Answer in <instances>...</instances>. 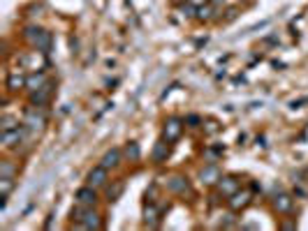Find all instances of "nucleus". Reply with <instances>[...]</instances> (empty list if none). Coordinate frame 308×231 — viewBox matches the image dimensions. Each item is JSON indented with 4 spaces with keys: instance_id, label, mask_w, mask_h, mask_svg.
Returning <instances> with one entry per match:
<instances>
[{
    "instance_id": "nucleus-14",
    "label": "nucleus",
    "mask_w": 308,
    "mask_h": 231,
    "mask_svg": "<svg viewBox=\"0 0 308 231\" xmlns=\"http://www.w3.org/2000/svg\"><path fill=\"white\" fill-rule=\"evenodd\" d=\"M169 155H172V143L167 139H160L153 146V153H151V160L156 162V164H165L167 160H169Z\"/></svg>"
},
{
    "instance_id": "nucleus-27",
    "label": "nucleus",
    "mask_w": 308,
    "mask_h": 231,
    "mask_svg": "<svg viewBox=\"0 0 308 231\" xmlns=\"http://www.w3.org/2000/svg\"><path fill=\"white\" fill-rule=\"evenodd\" d=\"M220 226H222V229H234V226H239V222H237V217H234V211H232V213H227V215L222 217V222H220Z\"/></svg>"
},
{
    "instance_id": "nucleus-28",
    "label": "nucleus",
    "mask_w": 308,
    "mask_h": 231,
    "mask_svg": "<svg viewBox=\"0 0 308 231\" xmlns=\"http://www.w3.org/2000/svg\"><path fill=\"white\" fill-rule=\"evenodd\" d=\"M183 121H186V125H188V127H199V125H204V121H202V118H199L197 113H190V115H186Z\"/></svg>"
},
{
    "instance_id": "nucleus-24",
    "label": "nucleus",
    "mask_w": 308,
    "mask_h": 231,
    "mask_svg": "<svg viewBox=\"0 0 308 231\" xmlns=\"http://www.w3.org/2000/svg\"><path fill=\"white\" fill-rule=\"evenodd\" d=\"M16 174H19V166H16L14 160H0V176L16 178Z\"/></svg>"
},
{
    "instance_id": "nucleus-26",
    "label": "nucleus",
    "mask_w": 308,
    "mask_h": 231,
    "mask_svg": "<svg viewBox=\"0 0 308 231\" xmlns=\"http://www.w3.org/2000/svg\"><path fill=\"white\" fill-rule=\"evenodd\" d=\"M14 190V178L12 176H0V194H7Z\"/></svg>"
},
{
    "instance_id": "nucleus-7",
    "label": "nucleus",
    "mask_w": 308,
    "mask_h": 231,
    "mask_svg": "<svg viewBox=\"0 0 308 231\" xmlns=\"http://www.w3.org/2000/svg\"><path fill=\"white\" fill-rule=\"evenodd\" d=\"M107 183H109V169H105L102 164L93 166V169L86 174V185L95 187V190H105Z\"/></svg>"
},
{
    "instance_id": "nucleus-25",
    "label": "nucleus",
    "mask_w": 308,
    "mask_h": 231,
    "mask_svg": "<svg viewBox=\"0 0 308 231\" xmlns=\"http://www.w3.org/2000/svg\"><path fill=\"white\" fill-rule=\"evenodd\" d=\"M21 123L16 115H10V113H3V118H0V132H7V130H16Z\"/></svg>"
},
{
    "instance_id": "nucleus-34",
    "label": "nucleus",
    "mask_w": 308,
    "mask_h": 231,
    "mask_svg": "<svg viewBox=\"0 0 308 231\" xmlns=\"http://www.w3.org/2000/svg\"><path fill=\"white\" fill-rule=\"evenodd\" d=\"M51 224H54V215H49V217H46V222H44V229H51Z\"/></svg>"
},
{
    "instance_id": "nucleus-18",
    "label": "nucleus",
    "mask_w": 308,
    "mask_h": 231,
    "mask_svg": "<svg viewBox=\"0 0 308 231\" xmlns=\"http://www.w3.org/2000/svg\"><path fill=\"white\" fill-rule=\"evenodd\" d=\"M102 226H105V222H102V215L95 211V208H91L88 217L79 224V229H95V231H97V229H102Z\"/></svg>"
},
{
    "instance_id": "nucleus-9",
    "label": "nucleus",
    "mask_w": 308,
    "mask_h": 231,
    "mask_svg": "<svg viewBox=\"0 0 308 231\" xmlns=\"http://www.w3.org/2000/svg\"><path fill=\"white\" fill-rule=\"evenodd\" d=\"M25 85H28V74H25V72L14 70V72H10V74H7V79H5V88H7L10 93H19V91H23Z\"/></svg>"
},
{
    "instance_id": "nucleus-5",
    "label": "nucleus",
    "mask_w": 308,
    "mask_h": 231,
    "mask_svg": "<svg viewBox=\"0 0 308 231\" xmlns=\"http://www.w3.org/2000/svg\"><path fill=\"white\" fill-rule=\"evenodd\" d=\"M167 190L172 192V194H178V196H190L192 194V185L186 176L181 174H174V176L167 178Z\"/></svg>"
},
{
    "instance_id": "nucleus-20",
    "label": "nucleus",
    "mask_w": 308,
    "mask_h": 231,
    "mask_svg": "<svg viewBox=\"0 0 308 231\" xmlns=\"http://www.w3.org/2000/svg\"><path fill=\"white\" fill-rule=\"evenodd\" d=\"M51 46H54V35H51L49 31H44V33L40 35V40L33 44V49H37V51H42V53L49 55V53H51Z\"/></svg>"
},
{
    "instance_id": "nucleus-8",
    "label": "nucleus",
    "mask_w": 308,
    "mask_h": 231,
    "mask_svg": "<svg viewBox=\"0 0 308 231\" xmlns=\"http://www.w3.org/2000/svg\"><path fill=\"white\" fill-rule=\"evenodd\" d=\"M54 85H56V81H46L42 88H37V91H33L31 93V104H35V106H46L49 104V100H51V95H54Z\"/></svg>"
},
{
    "instance_id": "nucleus-21",
    "label": "nucleus",
    "mask_w": 308,
    "mask_h": 231,
    "mask_svg": "<svg viewBox=\"0 0 308 231\" xmlns=\"http://www.w3.org/2000/svg\"><path fill=\"white\" fill-rule=\"evenodd\" d=\"M123 155H125V160H130V162H139L142 160V146H139L137 141H127L125 148H123Z\"/></svg>"
},
{
    "instance_id": "nucleus-32",
    "label": "nucleus",
    "mask_w": 308,
    "mask_h": 231,
    "mask_svg": "<svg viewBox=\"0 0 308 231\" xmlns=\"http://www.w3.org/2000/svg\"><path fill=\"white\" fill-rule=\"evenodd\" d=\"M280 229L292 231V229H297V222H283V224H280Z\"/></svg>"
},
{
    "instance_id": "nucleus-16",
    "label": "nucleus",
    "mask_w": 308,
    "mask_h": 231,
    "mask_svg": "<svg viewBox=\"0 0 308 231\" xmlns=\"http://www.w3.org/2000/svg\"><path fill=\"white\" fill-rule=\"evenodd\" d=\"M273 208H276L278 213H283V215L292 213V208H294L292 194H288V192H278V194H273Z\"/></svg>"
},
{
    "instance_id": "nucleus-1",
    "label": "nucleus",
    "mask_w": 308,
    "mask_h": 231,
    "mask_svg": "<svg viewBox=\"0 0 308 231\" xmlns=\"http://www.w3.org/2000/svg\"><path fill=\"white\" fill-rule=\"evenodd\" d=\"M21 123H23V125L28 127V132H31V134H42V132L46 130V113H44V106H35V104L25 106Z\"/></svg>"
},
{
    "instance_id": "nucleus-4",
    "label": "nucleus",
    "mask_w": 308,
    "mask_h": 231,
    "mask_svg": "<svg viewBox=\"0 0 308 231\" xmlns=\"http://www.w3.org/2000/svg\"><path fill=\"white\" fill-rule=\"evenodd\" d=\"M183 127H186V121L183 118H176V115H169L162 125V139H167L169 143H176L183 134Z\"/></svg>"
},
{
    "instance_id": "nucleus-13",
    "label": "nucleus",
    "mask_w": 308,
    "mask_h": 231,
    "mask_svg": "<svg viewBox=\"0 0 308 231\" xmlns=\"http://www.w3.org/2000/svg\"><path fill=\"white\" fill-rule=\"evenodd\" d=\"M162 220V211L153 204V201H146L144 204V224L148 226V229H156L158 224H160Z\"/></svg>"
},
{
    "instance_id": "nucleus-19",
    "label": "nucleus",
    "mask_w": 308,
    "mask_h": 231,
    "mask_svg": "<svg viewBox=\"0 0 308 231\" xmlns=\"http://www.w3.org/2000/svg\"><path fill=\"white\" fill-rule=\"evenodd\" d=\"M218 14V7L216 3H207V5L197 7V21H202V23H209V21H213Z\"/></svg>"
},
{
    "instance_id": "nucleus-6",
    "label": "nucleus",
    "mask_w": 308,
    "mask_h": 231,
    "mask_svg": "<svg viewBox=\"0 0 308 231\" xmlns=\"http://www.w3.org/2000/svg\"><path fill=\"white\" fill-rule=\"evenodd\" d=\"M250 204H253V192L250 190H239V192H234L232 196H227V206H229V211H234V213L246 211Z\"/></svg>"
},
{
    "instance_id": "nucleus-35",
    "label": "nucleus",
    "mask_w": 308,
    "mask_h": 231,
    "mask_svg": "<svg viewBox=\"0 0 308 231\" xmlns=\"http://www.w3.org/2000/svg\"><path fill=\"white\" fill-rule=\"evenodd\" d=\"M172 3H176V5H183V3H188V0H172Z\"/></svg>"
},
{
    "instance_id": "nucleus-2",
    "label": "nucleus",
    "mask_w": 308,
    "mask_h": 231,
    "mask_svg": "<svg viewBox=\"0 0 308 231\" xmlns=\"http://www.w3.org/2000/svg\"><path fill=\"white\" fill-rule=\"evenodd\" d=\"M31 134L28 132V127L21 123L16 130H7V132H0V143H3V148H7V151H19V146L25 141V136Z\"/></svg>"
},
{
    "instance_id": "nucleus-23",
    "label": "nucleus",
    "mask_w": 308,
    "mask_h": 231,
    "mask_svg": "<svg viewBox=\"0 0 308 231\" xmlns=\"http://www.w3.org/2000/svg\"><path fill=\"white\" fill-rule=\"evenodd\" d=\"M42 33H44V28H40V25L31 23V25H25V28H23V40L33 46L37 40H40V35H42Z\"/></svg>"
},
{
    "instance_id": "nucleus-3",
    "label": "nucleus",
    "mask_w": 308,
    "mask_h": 231,
    "mask_svg": "<svg viewBox=\"0 0 308 231\" xmlns=\"http://www.w3.org/2000/svg\"><path fill=\"white\" fill-rule=\"evenodd\" d=\"M21 70H28V72H44L46 70V53L42 51H31V53H23L16 58Z\"/></svg>"
},
{
    "instance_id": "nucleus-17",
    "label": "nucleus",
    "mask_w": 308,
    "mask_h": 231,
    "mask_svg": "<svg viewBox=\"0 0 308 231\" xmlns=\"http://www.w3.org/2000/svg\"><path fill=\"white\" fill-rule=\"evenodd\" d=\"M123 192H125V181H123V178L107 183V187H105V196H107V201H109V204H114V201L121 199Z\"/></svg>"
},
{
    "instance_id": "nucleus-15",
    "label": "nucleus",
    "mask_w": 308,
    "mask_h": 231,
    "mask_svg": "<svg viewBox=\"0 0 308 231\" xmlns=\"http://www.w3.org/2000/svg\"><path fill=\"white\" fill-rule=\"evenodd\" d=\"M123 157H125V155H123V151H121V148H111V151H107L105 155H102L100 164L105 166V169L114 171V169H118V166H121Z\"/></svg>"
},
{
    "instance_id": "nucleus-33",
    "label": "nucleus",
    "mask_w": 308,
    "mask_h": 231,
    "mask_svg": "<svg viewBox=\"0 0 308 231\" xmlns=\"http://www.w3.org/2000/svg\"><path fill=\"white\" fill-rule=\"evenodd\" d=\"M188 3L195 7H202V5H207V3H211V0H188Z\"/></svg>"
},
{
    "instance_id": "nucleus-10",
    "label": "nucleus",
    "mask_w": 308,
    "mask_h": 231,
    "mask_svg": "<svg viewBox=\"0 0 308 231\" xmlns=\"http://www.w3.org/2000/svg\"><path fill=\"white\" fill-rule=\"evenodd\" d=\"M74 204L81 206H97V190L91 185H84L74 192Z\"/></svg>"
},
{
    "instance_id": "nucleus-29",
    "label": "nucleus",
    "mask_w": 308,
    "mask_h": 231,
    "mask_svg": "<svg viewBox=\"0 0 308 231\" xmlns=\"http://www.w3.org/2000/svg\"><path fill=\"white\" fill-rule=\"evenodd\" d=\"M239 16V7H227V10H225V23H229V21H234Z\"/></svg>"
},
{
    "instance_id": "nucleus-31",
    "label": "nucleus",
    "mask_w": 308,
    "mask_h": 231,
    "mask_svg": "<svg viewBox=\"0 0 308 231\" xmlns=\"http://www.w3.org/2000/svg\"><path fill=\"white\" fill-rule=\"evenodd\" d=\"M222 153H225V146H216V148H209L207 155L209 157H218V155H222Z\"/></svg>"
},
{
    "instance_id": "nucleus-11",
    "label": "nucleus",
    "mask_w": 308,
    "mask_h": 231,
    "mask_svg": "<svg viewBox=\"0 0 308 231\" xmlns=\"http://www.w3.org/2000/svg\"><path fill=\"white\" fill-rule=\"evenodd\" d=\"M216 187H218V192H220V196H225V199H227V196H232L234 192L241 190V183H239L237 176H232V174H229V176H220V181H218Z\"/></svg>"
},
{
    "instance_id": "nucleus-30",
    "label": "nucleus",
    "mask_w": 308,
    "mask_h": 231,
    "mask_svg": "<svg viewBox=\"0 0 308 231\" xmlns=\"http://www.w3.org/2000/svg\"><path fill=\"white\" fill-rule=\"evenodd\" d=\"M218 130H220V125H218L216 121H207V123H204V132H207V134H216Z\"/></svg>"
},
{
    "instance_id": "nucleus-12",
    "label": "nucleus",
    "mask_w": 308,
    "mask_h": 231,
    "mask_svg": "<svg viewBox=\"0 0 308 231\" xmlns=\"http://www.w3.org/2000/svg\"><path fill=\"white\" fill-rule=\"evenodd\" d=\"M220 169H218V164H207V166H202L199 169V183L202 185H207V187H213V185H218V181H220Z\"/></svg>"
},
{
    "instance_id": "nucleus-22",
    "label": "nucleus",
    "mask_w": 308,
    "mask_h": 231,
    "mask_svg": "<svg viewBox=\"0 0 308 231\" xmlns=\"http://www.w3.org/2000/svg\"><path fill=\"white\" fill-rule=\"evenodd\" d=\"M46 74L44 72H31V74H28V85H25V91H37V88H42V85L46 83Z\"/></svg>"
}]
</instances>
